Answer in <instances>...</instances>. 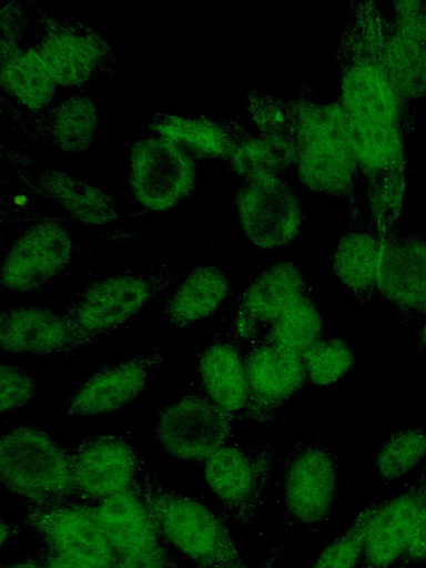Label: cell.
<instances>
[{
	"label": "cell",
	"instance_id": "29",
	"mask_svg": "<svg viewBox=\"0 0 426 568\" xmlns=\"http://www.w3.org/2000/svg\"><path fill=\"white\" fill-rule=\"evenodd\" d=\"M152 128L184 150L201 159L229 161L233 141L223 125L204 118L166 114L155 118Z\"/></svg>",
	"mask_w": 426,
	"mask_h": 568
},
{
	"label": "cell",
	"instance_id": "9",
	"mask_svg": "<svg viewBox=\"0 0 426 568\" xmlns=\"http://www.w3.org/2000/svg\"><path fill=\"white\" fill-rule=\"evenodd\" d=\"M234 207L247 240L263 250L288 245L304 223L300 197L278 175L245 181L234 195Z\"/></svg>",
	"mask_w": 426,
	"mask_h": 568
},
{
	"label": "cell",
	"instance_id": "34",
	"mask_svg": "<svg viewBox=\"0 0 426 568\" xmlns=\"http://www.w3.org/2000/svg\"><path fill=\"white\" fill-rule=\"evenodd\" d=\"M385 500L369 504L317 557L312 568H354L362 558L371 523Z\"/></svg>",
	"mask_w": 426,
	"mask_h": 568
},
{
	"label": "cell",
	"instance_id": "26",
	"mask_svg": "<svg viewBox=\"0 0 426 568\" xmlns=\"http://www.w3.org/2000/svg\"><path fill=\"white\" fill-rule=\"evenodd\" d=\"M229 293L226 274L215 265L202 264L163 300V313L169 324L181 329L212 315Z\"/></svg>",
	"mask_w": 426,
	"mask_h": 568
},
{
	"label": "cell",
	"instance_id": "33",
	"mask_svg": "<svg viewBox=\"0 0 426 568\" xmlns=\"http://www.w3.org/2000/svg\"><path fill=\"white\" fill-rule=\"evenodd\" d=\"M426 457V425L400 427L392 433L376 453L378 479L392 485L404 478Z\"/></svg>",
	"mask_w": 426,
	"mask_h": 568
},
{
	"label": "cell",
	"instance_id": "24",
	"mask_svg": "<svg viewBox=\"0 0 426 568\" xmlns=\"http://www.w3.org/2000/svg\"><path fill=\"white\" fill-rule=\"evenodd\" d=\"M95 519L118 558L161 542V538L135 485L93 503Z\"/></svg>",
	"mask_w": 426,
	"mask_h": 568
},
{
	"label": "cell",
	"instance_id": "37",
	"mask_svg": "<svg viewBox=\"0 0 426 568\" xmlns=\"http://www.w3.org/2000/svg\"><path fill=\"white\" fill-rule=\"evenodd\" d=\"M113 568H181L174 555L161 542L118 558Z\"/></svg>",
	"mask_w": 426,
	"mask_h": 568
},
{
	"label": "cell",
	"instance_id": "12",
	"mask_svg": "<svg viewBox=\"0 0 426 568\" xmlns=\"http://www.w3.org/2000/svg\"><path fill=\"white\" fill-rule=\"evenodd\" d=\"M23 519L45 546L95 568H113L118 556L101 530L91 503L70 499L23 503Z\"/></svg>",
	"mask_w": 426,
	"mask_h": 568
},
{
	"label": "cell",
	"instance_id": "41",
	"mask_svg": "<svg viewBox=\"0 0 426 568\" xmlns=\"http://www.w3.org/2000/svg\"><path fill=\"white\" fill-rule=\"evenodd\" d=\"M19 531H20L19 526H17L13 523L2 519L1 520V545L3 546L8 539L18 535Z\"/></svg>",
	"mask_w": 426,
	"mask_h": 568
},
{
	"label": "cell",
	"instance_id": "31",
	"mask_svg": "<svg viewBox=\"0 0 426 568\" xmlns=\"http://www.w3.org/2000/svg\"><path fill=\"white\" fill-rule=\"evenodd\" d=\"M44 132L49 142L63 152H82L98 132L97 111L87 97H72L47 114Z\"/></svg>",
	"mask_w": 426,
	"mask_h": 568
},
{
	"label": "cell",
	"instance_id": "5",
	"mask_svg": "<svg viewBox=\"0 0 426 568\" xmlns=\"http://www.w3.org/2000/svg\"><path fill=\"white\" fill-rule=\"evenodd\" d=\"M2 487L24 503L47 504L74 496L69 453L32 425H19L0 445Z\"/></svg>",
	"mask_w": 426,
	"mask_h": 568
},
{
	"label": "cell",
	"instance_id": "17",
	"mask_svg": "<svg viewBox=\"0 0 426 568\" xmlns=\"http://www.w3.org/2000/svg\"><path fill=\"white\" fill-rule=\"evenodd\" d=\"M384 14V55L392 81L407 101L426 94V1H393Z\"/></svg>",
	"mask_w": 426,
	"mask_h": 568
},
{
	"label": "cell",
	"instance_id": "2",
	"mask_svg": "<svg viewBox=\"0 0 426 568\" xmlns=\"http://www.w3.org/2000/svg\"><path fill=\"white\" fill-rule=\"evenodd\" d=\"M384 14L371 0L349 2L336 55L338 101L357 121L398 125L408 132L409 101L395 88L385 61Z\"/></svg>",
	"mask_w": 426,
	"mask_h": 568
},
{
	"label": "cell",
	"instance_id": "28",
	"mask_svg": "<svg viewBox=\"0 0 426 568\" xmlns=\"http://www.w3.org/2000/svg\"><path fill=\"white\" fill-rule=\"evenodd\" d=\"M38 184L45 195L57 200L81 223L105 224L116 216L113 199L82 180L49 170L39 178Z\"/></svg>",
	"mask_w": 426,
	"mask_h": 568
},
{
	"label": "cell",
	"instance_id": "13",
	"mask_svg": "<svg viewBox=\"0 0 426 568\" xmlns=\"http://www.w3.org/2000/svg\"><path fill=\"white\" fill-rule=\"evenodd\" d=\"M232 435V418L207 396L187 394L164 408L155 427L161 447L183 460H206Z\"/></svg>",
	"mask_w": 426,
	"mask_h": 568
},
{
	"label": "cell",
	"instance_id": "19",
	"mask_svg": "<svg viewBox=\"0 0 426 568\" xmlns=\"http://www.w3.org/2000/svg\"><path fill=\"white\" fill-rule=\"evenodd\" d=\"M162 361L159 354L142 355L101 367L65 397L63 413L87 418L120 410L139 395L149 373Z\"/></svg>",
	"mask_w": 426,
	"mask_h": 568
},
{
	"label": "cell",
	"instance_id": "23",
	"mask_svg": "<svg viewBox=\"0 0 426 568\" xmlns=\"http://www.w3.org/2000/svg\"><path fill=\"white\" fill-rule=\"evenodd\" d=\"M349 202V227L333 254V270L361 306H367L376 291L381 237L363 215L355 199Z\"/></svg>",
	"mask_w": 426,
	"mask_h": 568
},
{
	"label": "cell",
	"instance_id": "32",
	"mask_svg": "<svg viewBox=\"0 0 426 568\" xmlns=\"http://www.w3.org/2000/svg\"><path fill=\"white\" fill-rule=\"evenodd\" d=\"M322 331L321 313L311 293L292 305L266 331L260 342L273 344L302 356L308 348L321 341Z\"/></svg>",
	"mask_w": 426,
	"mask_h": 568
},
{
	"label": "cell",
	"instance_id": "1",
	"mask_svg": "<svg viewBox=\"0 0 426 568\" xmlns=\"http://www.w3.org/2000/svg\"><path fill=\"white\" fill-rule=\"evenodd\" d=\"M247 111L260 135L288 144L300 182L310 191L356 197L358 168L348 134V116L337 100L317 103L304 82L295 97L252 89Z\"/></svg>",
	"mask_w": 426,
	"mask_h": 568
},
{
	"label": "cell",
	"instance_id": "11",
	"mask_svg": "<svg viewBox=\"0 0 426 568\" xmlns=\"http://www.w3.org/2000/svg\"><path fill=\"white\" fill-rule=\"evenodd\" d=\"M68 453L74 495L91 504L132 488L144 469L121 434L91 435Z\"/></svg>",
	"mask_w": 426,
	"mask_h": 568
},
{
	"label": "cell",
	"instance_id": "22",
	"mask_svg": "<svg viewBox=\"0 0 426 568\" xmlns=\"http://www.w3.org/2000/svg\"><path fill=\"white\" fill-rule=\"evenodd\" d=\"M426 499V465L410 486L385 500L374 516L357 568H392L404 552L417 514Z\"/></svg>",
	"mask_w": 426,
	"mask_h": 568
},
{
	"label": "cell",
	"instance_id": "35",
	"mask_svg": "<svg viewBox=\"0 0 426 568\" xmlns=\"http://www.w3.org/2000/svg\"><path fill=\"white\" fill-rule=\"evenodd\" d=\"M307 382L327 386L342 379L353 367L355 357L343 339L318 341L302 356Z\"/></svg>",
	"mask_w": 426,
	"mask_h": 568
},
{
	"label": "cell",
	"instance_id": "10",
	"mask_svg": "<svg viewBox=\"0 0 426 568\" xmlns=\"http://www.w3.org/2000/svg\"><path fill=\"white\" fill-rule=\"evenodd\" d=\"M196 176L191 154L164 136L139 141L131 149V189L135 199L150 210L174 207L192 193Z\"/></svg>",
	"mask_w": 426,
	"mask_h": 568
},
{
	"label": "cell",
	"instance_id": "36",
	"mask_svg": "<svg viewBox=\"0 0 426 568\" xmlns=\"http://www.w3.org/2000/svg\"><path fill=\"white\" fill-rule=\"evenodd\" d=\"M36 393V382L23 369L1 365L0 410L2 414L24 406Z\"/></svg>",
	"mask_w": 426,
	"mask_h": 568
},
{
	"label": "cell",
	"instance_id": "15",
	"mask_svg": "<svg viewBox=\"0 0 426 568\" xmlns=\"http://www.w3.org/2000/svg\"><path fill=\"white\" fill-rule=\"evenodd\" d=\"M311 293L298 265L290 261L273 263L241 295L231 332L244 347L258 343L292 305Z\"/></svg>",
	"mask_w": 426,
	"mask_h": 568
},
{
	"label": "cell",
	"instance_id": "39",
	"mask_svg": "<svg viewBox=\"0 0 426 568\" xmlns=\"http://www.w3.org/2000/svg\"><path fill=\"white\" fill-rule=\"evenodd\" d=\"M43 568H95L90 564L45 545L30 552Z\"/></svg>",
	"mask_w": 426,
	"mask_h": 568
},
{
	"label": "cell",
	"instance_id": "25",
	"mask_svg": "<svg viewBox=\"0 0 426 568\" xmlns=\"http://www.w3.org/2000/svg\"><path fill=\"white\" fill-rule=\"evenodd\" d=\"M37 51L57 84L78 85L95 72L104 47L82 28L53 23L44 29Z\"/></svg>",
	"mask_w": 426,
	"mask_h": 568
},
{
	"label": "cell",
	"instance_id": "14",
	"mask_svg": "<svg viewBox=\"0 0 426 568\" xmlns=\"http://www.w3.org/2000/svg\"><path fill=\"white\" fill-rule=\"evenodd\" d=\"M376 291L403 326L426 318V240L399 230L381 239Z\"/></svg>",
	"mask_w": 426,
	"mask_h": 568
},
{
	"label": "cell",
	"instance_id": "8",
	"mask_svg": "<svg viewBox=\"0 0 426 568\" xmlns=\"http://www.w3.org/2000/svg\"><path fill=\"white\" fill-rule=\"evenodd\" d=\"M175 278L171 274H122L97 280L78 292L64 314L80 331L99 341L139 314Z\"/></svg>",
	"mask_w": 426,
	"mask_h": 568
},
{
	"label": "cell",
	"instance_id": "3",
	"mask_svg": "<svg viewBox=\"0 0 426 568\" xmlns=\"http://www.w3.org/2000/svg\"><path fill=\"white\" fill-rule=\"evenodd\" d=\"M136 485L161 540L173 545L197 568H237L244 565L226 520L219 511L165 486L145 468Z\"/></svg>",
	"mask_w": 426,
	"mask_h": 568
},
{
	"label": "cell",
	"instance_id": "30",
	"mask_svg": "<svg viewBox=\"0 0 426 568\" xmlns=\"http://www.w3.org/2000/svg\"><path fill=\"white\" fill-rule=\"evenodd\" d=\"M1 70L3 85L23 106L37 110L52 100L57 82L37 50L14 51Z\"/></svg>",
	"mask_w": 426,
	"mask_h": 568
},
{
	"label": "cell",
	"instance_id": "18",
	"mask_svg": "<svg viewBox=\"0 0 426 568\" xmlns=\"http://www.w3.org/2000/svg\"><path fill=\"white\" fill-rule=\"evenodd\" d=\"M72 254V240L62 225L55 222L33 225L6 254L1 286L11 293L40 288L67 267Z\"/></svg>",
	"mask_w": 426,
	"mask_h": 568
},
{
	"label": "cell",
	"instance_id": "21",
	"mask_svg": "<svg viewBox=\"0 0 426 568\" xmlns=\"http://www.w3.org/2000/svg\"><path fill=\"white\" fill-rule=\"evenodd\" d=\"M245 348L233 333L217 332L199 352L195 372L202 389L232 419H244L248 405Z\"/></svg>",
	"mask_w": 426,
	"mask_h": 568
},
{
	"label": "cell",
	"instance_id": "40",
	"mask_svg": "<svg viewBox=\"0 0 426 568\" xmlns=\"http://www.w3.org/2000/svg\"><path fill=\"white\" fill-rule=\"evenodd\" d=\"M2 568H43L41 564L29 552L24 558L12 562L10 565L2 566Z\"/></svg>",
	"mask_w": 426,
	"mask_h": 568
},
{
	"label": "cell",
	"instance_id": "42",
	"mask_svg": "<svg viewBox=\"0 0 426 568\" xmlns=\"http://www.w3.org/2000/svg\"><path fill=\"white\" fill-rule=\"evenodd\" d=\"M237 568H247V567H246L245 565H242V566H240V567H237Z\"/></svg>",
	"mask_w": 426,
	"mask_h": 568
},
{
	"label": "cell",
	"instance_id": "4",
	"mask_svg": "<svg viewBox=\"0 0 426 568\" xmlns=\"http://www.w3.org/2000/svg\"><path fill=\"white\" fill-rule=\"evenodd\" d=\"M347 116L357 168L366 181L369 221L384 239L398 230L406 186L407 132L398 125L371 124Z\"/></svg>",
	"mask_w": 426,
	"mask_h": 568
},
{
	"label": "cell",
	"instance_id": "6",
	"mask_svg": "<svg viewBox=\"0 0 426 568\" xmlns=\"http://www.w3.org/2000/svg\"><path fill=\"white\" fill-rule=\"evenodd\" d=\"M339 464L322 445L300 443L287 456L280 484V507L292 530L315 531L331 517Z\"/></svg>",
	"mask_w": 426,
	"mask_h": 568
},
{
	"label": "cell",
	"instance_id": "27",
	"mask_svg": "<svg viewBox=\"0 0 426 568\" xmlns=\"http://www.w3.org/2000/svg\"><path fill=\"white\" fill-rule=\"evenodd\" d=\"M224 126L232 136L229 159L232 170L245 181L278 175L295 168L292 148L278 139L254 136L230 120Z\"/></svg>",
	"mask_w": 426,
	"mask_h": 568
},
{
	"label": "cell",
	"instance_id": "38",
	"mask_svg": "<svg viewBox=\"0 0 426 568\" xmlns=\"http://www.w3.org/2000/svg\"><path fill=\"white\" fill-rule=\"evenodd\" d=\"M426 560V499L415 519L407 546L392 568H407Z\"/></svg>",
	"mask_w": 426,
	"mask_h": 568
},
{
	"label": "cell",
	"instance_id": "16",
	"mask_svg": "<svg viewBox=\"0 0 426 568\" xmlns=\"http://www.w3.org/2000/svg\"><path fill=\"white\" fill-rule=\"evenodd\" d=\"M244 348L248 385L245 420L271 425L307 383L302 357L266 342Z\"/></svg>",
	"mask_w": 426,
	"mask_h": 568
},
{
	"label": "cell",
	"instance_id": "7",
	"mask_svg": "<svg viewBox=\"0 0 426 568\" xmlns=\"http://www.w3.org/2000/svg\"><path fill=\"white\" fill-rule=\"evenodd\" d=\"M275 460L270 445L242 447L226 443L206 460L204 477L226 521L247 526L264 501Z\"/></svg>",
	"mask_w": 426,
	"mask_h": 568
},
{
	"label": "cell",
	"instance_id": "20",
	"mask_svg": "<svg viewBox=\"0 0 426 568\" xmlns=\"http://www.w3.org/2000/svg\"><path fill=\"white\" fill-rule=\"evenodd\" d=\"M98 342L70 318L42 307H17L0 317V344L9 353L55 356Z\"/></svg>",
	"mask_w": 426,
	"mask_h": 568
}]
</instances>
